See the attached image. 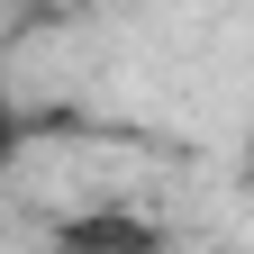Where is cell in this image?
Masks as SVG:
<instances>
[{
    "label": "cell",
    "instance_id": "obj_1",
    "mask_svg": "<svg viewBox=\"0 0 254 254\" xmlns=\"http://www.w3.org/2000/svg\"><path fill=\"white\" fill-rule=\"evenodd\" d=\"M55 254H164L154 218H127V209H82L73 227L55 236Z\"/></svg>",
    "mask_w": 254,
    "mask_h": 254
},
{
    "label": "cell",
    "instance_id": "obj_2",
    "mask_svg": "<svg viewBox=\"0 0 254 254\" xmlns=\"http://www.w3.org/2000/svg\"><path fill=\"white\" fill-rule=\"evenodd\" d=\"M245 182H254V136H245Z\"/></svg>",
    "mask_w": 254,
    "mask_h": 254
}]
</instances>
